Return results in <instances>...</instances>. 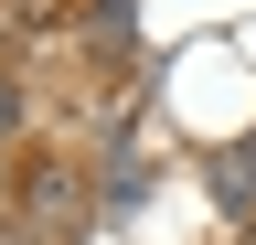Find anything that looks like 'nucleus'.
<instances>
[{"label": "nucleus", "instance_id": "f257e3e1", "mask_svg": "<svg viewBox=\"0 0 256 245\" xmlns=\"http://www.w3.org/2000/svg\"><path fill=\"white\" fill-rule=\"evenodd\" d=\"M214 203L235 213V224H256V139H235V149H214Z\"/></svg>", "mask_w": 256, "mask_h": 245}, {"label": "nucleus", "instance_id": "f03ea898", "mask_svg": "<svg viewBox=\"0 0 256 245\" xmlns=\"http://www.w3.org/2000/svg\"><path fill=\"white\" fill-rule=\"evenodd\" d=\"M75 32L107 53V64H128V53H139V11H128V0H86V21H75Z\"/></svg>", "mask_w": 256, "mask_h": 245}, {"label": "nucleus", "instance_id": "7ed1b4c3", "mask_svg": "<svg viewBox=\"0 0 256 245\" xmlns=\"http://www.w3.org/2000/svg\"><path fill=\"white\" fill-rule=\"evenodd\" d=\"M22 224H75V171H22Z\"/></svg>", "mask_w": 256, "mask_h": 245}, {"label": "nucleus", "instance_id": "20e7f679", "mask_svg": "<svg viewBox=\"0 0 256 245\" xmlns=\"http://www.w3.org/2000/svg\"><path fill=\"white\" fill-rule=\"evenodd\" d=\"M0 43H54V0H0Z\"/></svg>", "mask_w": 256, "mask_h": 245}, {"label": "nucleus", "instance_id": "39448f33", "mask_svg": "<svg viewBox=\"0 0 256 245\" xmlns=\"http://www.w3.org/2000/svg\"><path fill=\"white\" fill-rule=\"evenodd\" d=\"M22 128H32V85H22V75H11V64H0V149H11V139H22Z\"/></svg>", "mask_w": 256, "mask_h": 245}]
</instances>
